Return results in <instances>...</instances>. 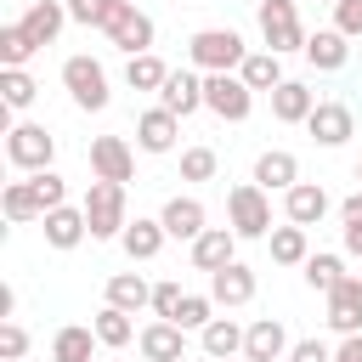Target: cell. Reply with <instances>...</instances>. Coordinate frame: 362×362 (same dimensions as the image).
<instances>
[{
  "instance_id": "49",
  "label": "cell",
  "mask_w": 362,
  "mask_h": 362,
  "mask_svg": "<svg viewBox=\"0 0 362 362\" xmlns=\"http://www.w3.org/2000/svg\"><path fill=\"white\" fill-rule=\"evenodd\" d=\"M356 181H362V158H356Z\"/></svg>"
},
{
  "instance_id": "33",
  "label": "cell",
  "mask_w": 362,
  "mask_h": 362,
  "mask_svg": "<svg viewBox=\"0 0 362 362\" xmlns=\"http://www.w3.org/2000/svg\"><path fill=\"white\" fill-rule=\"evenodd\" d=\"M238 79H243L249 90H266V96H272V90L283 85V57H272V51H249L243 68H238Z\"/></svg>"
},
{
  "instance_id": "32",
  "label": "cell",
  "mask_w": 362,
  "mask_h": 362,
  "mask_svg": "<svg viewBox=\"0 0 362 362\" xmlns=\"http://www.w3.org/2000/svg\"><path fill=\"white\" fill-rule=\"evenodd\" d=\"M164 79H170V68H164V57L158 51H141V57H124V85L130 90H164Z\"/></svg>"
},
{
  "instance_id": "34",
  "label": "cell",
  "mask_w": 362,
  "mask_h": 362,
  "mask_svg": "<svg viewBox=\"0 0 362 362\" xmlns=\"http://www.w3.org/2000/svg\"><path fill=\"white\" fill-rule=\"evenodd\" d=\"M90 328H96V339H102L107 351H119V345L136 339V322H130V311H119V305H102V311L90 317Z\"/></svg>"
},
{
  "instance_id": "5",
  "label": "cell",
  "mask_w": 362,
  "mask_h": 362,
  "mask_svg": "<svg viewBox=\"0 0 362 362\" xmlns=\"http://www.w3.org/2000/svg\"><path fill=\"white\" fill-rule=\"evenodd\" d=\"M255 23H260V40H266L272 57L305 51V28H300V6L294 0H260L255 6Z\"/></svg>"
},
{
  "instance_id": "10",
  "label": "cell",
  "mask_w": 362,
  "mask_h": 362,
  "mask_svg": "<svg viewBox=\"0 0 362 362\" xmlns=\"http://www.w3.org/2000/svg\"><path fill=\"white\" fill-rule=\"evenodd\" d=\"M90 175L96 181H130L136 175V147L124 136H90Z\"/></svg>"
},
{
  "instance_id": "40",
  "label": "cell",
  "mask_w": 362,
  "mask_h": 362,
  "mask_svg": "<svg viewBox=\"0 0 362 362\" xmlns=\"http://www.w3.org/2000/svg\"><path fill=\"white\" fill-rule=\"evenodd\" d=\"M28 187H34V198H40V209H45V215L68 204V181H62L57 170H40V175H28Z\"/></svg>"
},
{
  "instance_id": "27",
  "label": "cell",
  "mask_w": 362,
  "mask_h": 362,
  "mask_svg": "<svg viewBox=\"0 0 362 362\" xmlns=\"http://www.w3.org/2000/svg\"><path fill=\"white\" fill-rule=\"evenodd\" d=\"M266 249H272V260H277V266H305V260H311V232H305V226H294V221H283V226H272Z\"/></svg>"
},
{
  "instance_id": "24",
  "label": "cell",
  "mask_w": 362,
  "mask_h": 362,
  "mask_svg": "<svg viewBox=\"0 0 362 362\" xmlns=\"http://www.w3.org/2000/svg\"><path fill=\"white\" fill-rule=\"evenodd\" d=\"M300 181V158L288 153V147H266L260 158H255V187H266V192H288Z\"/></svg>"
},
{
  "instance_id": "37",
  "label": "cell",
  "mask_w": 362,
  "mask_h": 362,
  "mask_svg": "<svg viewBox=\"0 0 362 362\" xmlns=\"http://www.w3.org/2000/svg\"><path fill=\"white\" fill-rule=\"evenodd\" d=\"M209 322H215V300H209V294H192V288H187L181 311H175V328H187V334H204Z\"/></svg>"
},
{
  "instance_id": "1",
  "label": "cell",
  "mask_w": 362,
  "mask_h": 362,
  "mask_svg": "<svg viewBox=\"0 0 362 362\" xmlns=\"http://www.w3.org/2000/svg\"><path fill=\"white\" fill-rule=\"evenodd\" d=\"M85 221H90V243H119L124 226H130V204H124V187L119 181H90L85 198H79Z\"/></svg>"
},
{
  "instance_id": "23",
  "label": "cell",
  "mask_w": 362,
  "mask_h": 362,
  "mask_svg": "<svg viewBox=\"0 0 362 362\" xmlns=\"http://www.w3.org/2000/svg\"><path fill=\"white\" fill-rule=\"evenodd\" d=\"M311 107H317V90H311L305 79H283V85L272 90V119H277V124H305Z\"/></svg>"
},
{
  "instance_id": "29",
  "label": "cell",
  "mask_w": 362,
  "mask_h": 362,
  "mask_svg": "<svg viewBox=\"0 0 362 362\" xmlns=\"http://www.w3.org/2000/svg\"><path fill=\"white\" fill-rule=\"evenodd\" d=\"M107 305H119V311H141V305H153V283L141 277V272H113L107 277Z\"/></svg>"
},
{
  "instance_id": "25",
  "label": "cell",
  "mask_w": 362,
  "mask_h": 362,
  "mask_svg": "<svg viewBox=\"0 0 362 362\" xmlns=\"http://www.w3.org/2000/svg\"><path fill=\"white\" fill-rule=\"evenodd\" d=\"M96 328L90 322H62L51 334V362H96Z\"/></svg>"
},
{
  "instance_id": "26",
  "label": "cell",
  "mask_w": 362,
  "mask_h": 362,
  "mask_svg": "<svg viewBox=\"0 0 362 362\" xmlns=\"http://www.w3.org/2000/svg\"><path fill=\"white\" fill-rule=\"evenodd\" d=\"M164 238H170V232H164V221H158V215H136V221L124 226L119 249H124L130 260H153V255L164 249Z\"/></svg>"
},
{
  "instance_id": "6",
  "label": "cell",
  "mask_w": 362,
  "mask_h": 362,
  "mask_svg": "<svg viewBox=\"0 0 362 362\" xmlns=\"http://www.w3.org/2000/svg\"><path fill=\"white\" fill-rule=\"evenodd\" d=\"M51 158H57V136L45 130V124H11L6 130V164L11 170H23V175H40V170H51Z\"/></svg>"
},
{
  "instance_id": "7",
  "label": "cell",
  "mask_w": 362,
  "mask_h": 362,
  "mask_svg": "<svg viewBox=\"0 0 362 362\" xmlns=\"http://www.w3.org/2000/svg\"><path fill=\"white\" fill-rule=\"evenodd\" d=\"M204 107L226 124H243L255 113V90L238 79V74H204Z\"/></svg>"
},
{
  "instance_id": "36",
  "label": "cell",
  "mask_w": 362,
  "mask_h": 362,
  "mask_svg": "<svg viewBox=\"0 0 362 362\" xmlns=\"http://www.w3.org/2000/svg\"><path fill=\"white\" fill-rule=\"evenodd\" d=\"M34 51H40V45L23 34V23H6V28H0V68H28Z\"/></svg>"
},
{
  "instance_id": "12",
  "label": "cell",
  "mask_w": 362,
  "mask_h": 362,
  "mask_svg": "<svg viewBox=\"0 0 362 362\" xmlns=\"http://www.w3.org/2000/svg\"><path fill=\"white\" fill-rule=\"evenodd\" d=\"M288 345H294V339H288L283 317H255L249 334H243V362H283Z\"/></svg>"
},
{
  "instance_id": "11",
  "label": "cell",
  "mask_w": 362,
  "mask_h": 362,
  "mask_svg": "<svg viewBox=\"0 0 362 362\" xmlns=\"http://www.w3.org/2000/svg\"><path fill=\"white\" fill-rule=\"evenodd\" d=\"M158 221H164V232H170V238H181V243H198V238L209 232V215H204V204H198L192 192H175V198H164Z\"/></svg>"
},
{
  "instance_id": "30",
  "label": "cell",
  "mask_w": 362,
  "mask_h": 362,
  "mask_svg": "<svg viewBox=\"0 0 362 362\" xmlns=\"http://www.w3.org/2000/svg\"><path fill=\"white\" fill-rule=\"evenodd\" d=\"M0 215H6L11 226L45 221V209H40V198H34V187H28V181H6V187H0Z\"/></svg>"
},
{
  "instance_id": "21",
  "label": "cell",
  "mask_w": 362,
  "mask_h": 362,
  "mask_svg": "<svg viewBox=\"0 0 362 362\" xmlns=\"http://www.w3.org/2000/svg\"><path fill=\"white\" fill-rule=\"evenodd\" d=\"M209 300H215V305H226V311H238V305H249V300H255V272H249L243 260H232V266H221V272L209 277Z\"/></svg>"
},
{
  "instance_id": "3",
  "label": "cell",
  "mask_w": 362,
  "mask_h": 362,
  "mask_svg": "<svg viewBox=\"0 0 362 362\" xmlns=\"http://www.w3.org/2000/svg\"><path fill=\"white\" fill-rule=\"evenodd\" d=\"M62 90L74 96V107H79V113H102V107L113 102L107 68H102L90 51H79V57H68V62H62Z\"/></svg>"
},
{
  "instance_id": "14",
  "label": "cell",
  "mask_w": 362,
  "mask_h": 362,
  "mask_svg": "<svg viewBox=\"0 0 362 362\" xmlns=\"http://www.w3.org/2000/svg\"><path fill=\"white\" fill-rule=\"evenodd\" d=\"M328 209H334V198H328V187H322V181H294V187L283 192V215H288L294 226H305V232H311Z\"/></svg>"
},
{
  "instance_id": "13",
  "label": "cell",
  "mask_w": 362,
  "mask_h": 362,
  "mask_svg": "<svg viewBox=\"0 0 362 362\" xmlns=\"http://www.w3.org/2000/svg\"><path fill=\"white\" fill-rule=\"evenodd\" d=\"M158 107H170L175 119H192L204 107V74L198 68H170V79L158 90Z\"/></svg>"
},
{
  "instance_id": "15",
  "label": "cell",
  "mask_w": 362,
  "mask_h": 362,
  "mask_svg": "<svg viewBox=\"0 0 362 362\" xmlns=\"http://www.w3.org/2000/svg\"><path fill=\"white\" fill-rule=\"evenodd\" d=\"M136 351H141V362H187V328L153 317V322L136 334Z\"/></svg>"
},
{
  "instance_id": "45",
  "label": "cell",
  "mask_w": 362,
  "mask_h": 362,
  "mask_svg": "<svg viewBox=\"0 0 362 362\" xmlns=\"http://www.w3.org/2000/svg\"><path fill=\"white\" fill-rule=\"evenodd\" d=\"M339 226H362V187L351 198H339Z\"/></svg>"
},
{
  "instance_id": "48",
  "label": "cell",
  "mask_w": 362,
  "mask_h": 362,
  "mask_svg": "<svg viewBox=\"0 0 362 362\" xmlns=\"http://www.w3.org/2000/svg\"><path fill=\"white\" fill-rule=\"evenodd\" d=\"M11 311H17V288L6 283V288H0V322H11Z\"/></svg>"
},
{
  "instance_id": "52",
  "label": "cell",
  "mask_w": 362,
  "mask_h": 362,
  "mask_svg": "<svg viewBox=\"0 0 362 362\" xmlns=\"http://www.w3.org/2000/svg\"><path fill=\"white\" fill-rule=\"evenodd\" d=\"M255 6H260V0H255Z\"/></svg>"
},
{
  "instance_id": "42",
  "label": "cell",
  "mask_w": 362,
  "mask_h": 362,
  "mask_svg": "<svg viewBox=\"0 0 362 362\" xmlns=\"http://www.w3.org/2000/svg\"><path fill=\"white\" fill-rule=\"evenodd\" d=\"M28 356V328L23 322H0V362H23Z\"/></svg>"
},
{
  "instance_id": "9",
  "label": "cell",
  "mask_w": 362,
  "mask_h": 362,
  "mask_svg": "<svg viewBox=\"0 0 362 362\" xmlns=\"http://www.w3.org/2000/svg\"><path fill=\"white\" fill-rule=\"evenodd\" d=\"M305 136H311L317 147H345V141L356 136V113H351L339 96H328V102H317V107H311Z\"/></svg>"
},
{
  "instance_id": "4",
  "label": "cell",
  "mask_w": 362,
  "mask_h": 362,
  "mask_svg": "<svg viewBox=\"0 0 362 362\" xmlns=\"http://www.w3.org/2000/svg\"><path fill=\"white\" fill-rule=\"evenodd\" d=\"M226 226L238 238H272V192L255 181H238L226 192Z\"/></svg>"
},
{
  "instance_id": "51",
  "label": "cell",
  "mask_w": 362,
  "mask_h": 362,
  "mask_svg": "<svg viewBox=\"0 0 362 362\" xmlns=\"http://www.w3.org/2000/svg\"><path fill=\"white\" fill-rule=\"evenodd\" d=\"M198 362H215V356H198Z\"/></svg>"
},
{
  "instance_id": "47",
  "label": "cell",
  "mask_w": 362,
  "mask_h": 362,
  "mask_svg": "<svg viewBox=\"0 0 362 362\" xmlns=\"http://www.w3.org/2000/svg\"><path fill=\"white\" fill-rule=\"evenodd\" d=\"M339 243H345V255L362 260V226H339Z\"/></svg>"
},
{
  "instance_id": "2",
  "label": "cell",
  "mask_w": 362,
  "mask_h": 362,
  "mask_svg": "<svg viewBox=\"0 0 362 362\" xmlns=\"http://www.w3.org/2000/svg\"><path fill=\"white\" fill-rule=\"evenodd\" d=\"M243 57H249V45H243L238 28H198V34L187 40V62H192L198 74H238Z\"/></svg>"
},
{
  "instance_id": "19",
  "label": "cell",
  "mask_w": 362,
  "mask_h": 362,
  "mask_svg": "<svg viewBox=\"0 0 362 362\" xmlns=\"http://www.w3.org/2000/svg\"><path fill=\"white\" fill-rule=\"evenodd\" d=\"M175 136H181V119H175L170 107L136 113V147H141V153H175Z\"/></svg>"
},
{
  "instance_id": "22",
  "label": "cell",
  "mask_w": 362,
  "mask_h": 362,
  "mask_svg": "<svg viewBox=\"0 0 362 362\" xmlns=\"http://www.w3.org/2000/svg\"><path fill=\"white\" fill-rule=\"evenodd\" d=\"M305 62H311L317 74H339V68L351 62V40H345L339 28H317V34H305Z\"/></svg>"
},
{
  "instance_id": "46",
  "label": "cell",
  "mask_w": 362,
  "mask_h": 362,
  "mask_svg": "<svg viewBox=\"0 0 362 362\" xmlns=\"http://www.w3.org/2000/svg\"><path fill=\"white\" fill-rule=\"evenodd\" d=\"M334 362H362V334H345L334 345Z\"/></svg>"
},
{
  "instance_id": "16",
  "label": "cell",
  "mask_w": 362,
  "mask_h": 362,
  "mask_svg": "<svg viewBox=\"0 0 362 362\" xmlns=\"http://www.w3.org/2000/svg\"><path fill=\"white\" fill-rule=\"evenodd\" d=\"M17 23H23V34L45 51V45H57V34L68 28V0H28V11H23Z\"/></svg>"
},
{
  "instance_id": "35",
  "label": "cell",
  "mask_w": 362,
  "mask_h": 362,
  "mask_svg": "<svg viewBox=\"0 0 362 362\" xmlns=\"http://www.w3.org/2000/svg\"><path fill=\"white\" fill-rule=\"evenodd\" d=\"M0 96H6V113H23V107H34L40 85L28 68H0Z\"/></svg>"
},
{
  "instance_id": "17",
  "label": "cell",
  "mask_w": 362,
  "mask_h": 362,
  "mask_svg": "<svg viewBox=\"0 0 362 362\" xmlns=\"http://www.w3.org/2000/svg\"><path fill=\"white\" fill-rule=\"evenodd\" d=\"M238 243H243V238H238L232 226H209L198 243H187V249H192V272H209V277H215L221 266L238 260Z\"/></svg>"
},
{
  "instance_id": "50",
  "label": "cell",
  "mask_w": 362,
  "mask_h": 362,
  "mask_svg": "<svg viewBox=\"0 0 362 362\" xmlns=\"http://www.w3.org/2000/svg\"><path fill=\"white\" fill-rule=\"evenodd\" d=\"M317 6H339V0H317Z\"/></svg>"
},
{
  "instance_id": "44",
  "label": "cell",
  "mask_w": 362,
  "mask_h": 362,
  "mask_svg": "<svg viewBox=\"0 0 362 362\" xmlns=\"http://www.w3.org/2000/svg\"><path fill=\"white\" fill-rule=\"evenodd\" d=\"M283 362H334V351H328V345H322V339H294V345H288V356H283Z\"/></svg>"
},
{
  "instance_id": "18",
  "label": "cell",
  "mask_w": 362,
  "mask_h": 362,
  "mask_svg": "<svg viewBox=\"0 0 362 362\" xmlns=\"http://www.w3.org/2000/svg\"><path fill=\"white\" fill-rule=\"evenodd\" d=\"M328 328L345 339V334H362V277L345 272V283L328 294Z\"/></svg>"
},
{
  "instance_id": "38",
  "label": "cell",
  "mask_w": 362,
  "mask_h": 362,
  "mask_svg": "<svg viewBox=\"0 0 362 362\" xmlns=\"http://www.w3.org/2000/svg\"><path fill=\"white\" fill-rule=\"evenodd\" d=\"M119 6H124V0H68V23H79V28H107Z\"/></svg>"
},
{
  "instance_id": "41",
  "label": "cell",
  "mask_w": 362,
  "mask_h": 362,
  "mask_svg": "<svg viewBox=\"0 0 362 362\" xmlns=\"http://www.w3.org/2000/svg\"><path fill=\"white\" fill-rule=\"evenodd\" d=\"M181 300H187V288H181V277H164V283H153V317H158V322H175V311H181Z\"/></svg>"
},
{
  "instance_id": "20",
  "label": "cell",
  "mask_w": 362,
  "mask_h": 362,
  "mask_svg": "<svg viewBox=\"0 0 362 362\" xmlns=\"http://www.w3.org/2000/svg\"><path fill=\"white\" fill-rule=\"evenodd\" d=\"M40 232H45V243H51V249H62V255H68V249H79V243L90 238V221H85V209H79V204H62V209H51V215L40 221Z\"/></svg>"
},
{
  "instance_id": "39",
  "label": "cell",
  "mask_w": 362,
  "mask_h": 362,
  "mask_svg": "<svg viewBox=\"0 0 362 362\" xmlns=\"http://www.w3.org/2000/svg\"><path fill=\"white\" fill-rule=\"evenodd\" d=\"M215 170H221L215 147H181V181H215Z\"/></svg>"
},
{
  "instance_id": "31",
  "label": "cell",
  "mask_w": 362,
  "mask_h": 362,
  "mask_svg": "<svg viewBox=\"0 0 362 362\" xmlns=\"http://www.w3.org/2000/svg\"><path fill=\"white\" fill-rule=\"evenodd\" d=\"M243 334H249V328H238L232 317H215V322L198 334V345H204V356L226 362V356H243Z\"/></svg>"
},
{
  "instance_id": "43",
  "label": "cell",
  "mask_w": 362,
  "mask_h": 362,
  "mask_svg": "<svg viewBox=\"0 0 362 362\" xmlns=\"http://www.w3.org/2000/svg\"><path fill=\"white\" fill-rule=\"evenodd\" d=\"M334 28H339L345 40H362V0H339V6H334Z\"/></svg>"
},
{
  "instance_id": "8",
  "label": "cell",
  "mask_w": 362,
  "mask_h": 362,
  "mask_svg": "<svg viewBox=\"0 0 362 362\" xmlns=\"http://www.w3.org/2000/svg\"><path fill=\"white\" fill-rule=\"evenodd\" d=\"M102 34H107V45H119L124 57H141V51H153V34H158V28H153V17H147L136 0H124Z\"/></svg>"
},
{
  "instance_id": "28",
  "label": "cell",
  "mask_w": 362,
  "mask_h": 362,
  "mask_svg": "<svg viewBox=\"0 0 362 362\" xmlns=\"http://www.w3.org/2000/svg\"><path fill=\"white\" fill-rule=\"evenodd\" d=\"M300 277H305V288H311V294H322V300H328V294L345 283V255H334V249H317V255L300 266Z\"/></svg>"
}]
</instances>
